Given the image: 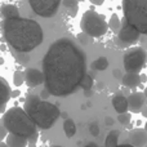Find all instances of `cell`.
<instances>
[{"instance_id":"1","label":"cell","mask_w":147,"mask_h":147,"mask_svg":"<svg viewBox=\"0 0 147 147\" xmlns=\"http://www.w3.org/2000/svg\"><path fill=\"white\" fill-rule=\"evenodd\" d=\"M85 71V53L70 38L56 40L43 58L44 85L54 97L72 94L79 88Z\"/></svg>"},{"instance_id":"2","label":"cell","mask_w":147,"mask_h":147,"mask_svg":"<svg viewBox=\"0 0 147 147\" xmlns=\"http://www.w3.org/2000/svg\"><path fill=\"white\" fill-rule=\"evenodd\" d=\"M1 28L4 39L17 53H28L43 43V28L35 20L31 18L18 16L14 18L3 20Z\"/></svg>"},{"instance_id":"3","label":"cell","mask_w":147,"mask_h":147,"mask_svg":"<svg viewBox=\"0 0 147 147\" xmlns=\"http://www.w3.org/2000/svg\"><path fill=\"white\" fill-rule=\"evenodd\" d=\"M25 112L38 127V129H51L61 117V110L49 101H43L39 94L30 92L25 98Z\"/></svg>"},{"instance_id":"4","label":"cell","mask_w":147,"mask_h":147,"mask_svg":"<svg viewBox=\"0 0 147 147\" xmlns=\"http://www.w3.org/2000/svg\"><path fill=\"white\" fill-rule=\"evenodd\" d=\"M1 123L8 133L23 137L27 140L28 143L36 145L39 138V129L23 109L16 106L5 111L1 117Z\"/></svg>"},{"instance_id":"5","label":"cell","mask_w":147,"mask_h":147,"mask_svg":"<svg viewBox=\"0 0 147 147\" xmlns=\"http://www.w3.org/2000/svg\"><path fill=\"white\" fill-rule=\"evenodd\" d=\"M124 21L140 34H147V0H123Z\"/></svg>"},{"instance_id":"6","label":"cell","mask_w":147,"mask_h":147,"mask_svg":"<svg viewBox=\"0 0 147 147\" xmlns=\"http://www.w3.org/2000/svg\"><path fill=\"white\" fill-rule=\"evenodd\" d=\"M80 27L81 31L90 38H101L109 30V25L103 16L98 14L92 9L86 10L83 14L80 21Z\"/></svg>"},{"instance_id":"7","label":"cell","mask_w":147,"mask_h":147,"mask_svg":"<svg viewBox=\"0 0 147 147\" xmlns=\"http://www.w3.org/2000/svg\"><path fill=\"white\" fill-rule=\"evenodd\" d=\"M147 53L143 48H130L124 54V69L127 72L140 74L146 65Z\"/></svg>"},{"instance_id":"8","label":"cell","mask_w":147,"mask_h":147,"mask_svg":"<svg viewBox=\"0 0 147 147\" xmlns=\"http://www.w3.org/2000/svg\"><path fill=\"white\" fill-rule=\"evenodd\" d=\"M61 1L62 0H28V4L35 14L43 18H49L58 12Z\"/></svg>"},{"instance_id":"9","label":"cell","mask_w":147,"mask_h":147,"mask_svg":"<svg viewBox=\"0 0 147 147\" xmlns=\"http://www.w3.org/2000/svg\"><path fill=\"white\" fill-rule=\"evenodd\" d=\"M141 34L138 32L136 28H133L130 25H128L125 21L121 22V27H120L119 32L116 36V45L120 48H129L130 45L136 44L140 40Z\"/></svg>"},{"instance_id":"10","label":"cell","mask_w":147,"mask_h":147,"mask_svg":"<svg viewBox=\"0 0 147 147\" xmlns=\"http://www.w3.org/2000/svg\"><path fill=\"white\" fill-rule=\"evenodd\" d=\"M121 145L147 147V132L145 129H132L121 138Z\"/></svg>"},{"instance_id":"11","label":"cell","mask_w":147,"mask_h":147,"mask_svg":"<svg viewBox=\"0 0 147 147\" xmlns=\"http://www.w3.org/2000/svg\"><path fill=\"white\" fill-rule=\"evenodd\" d=\"M128 101V110L133 114H140L147 106V98L142 92H133L127 98Z\"/></svg>"},{"instance_id":"12","label":"cell","mask_w":147,"mask_h":147,"mask_svg":"<svg viewBox=\"0 0 147 147\" xmlns=\"http://www.w3.org/2000/svg\"><path fill=\"white\" fill-rule=\"evenodd\" d=\"M23 76H25V83L28 88H36L44 84L43 72L38 69H27L23 72Z\"/></svg>"},{"instance_id":"13","label":"cell","mask_w":147,"mask_h":147,"mask_svg":"<svg viewBox=\"0 0 147 147\" xmlns=\"http://www.w3.org/2000/svg\"><path fill=\"white\" fill-rule=\"evenodd\" d=\"M10 93H12V89H10L8 81L0 76V114L5 112L7 103L10 99Z\"/></svg>"},{"instance_id":"14","label":"cell","mask_w":147,"mask_h":147,"mask_svg":"<svg viewBox=\"0 0 147 147\" xmlns=\"http://www.w3.org/2000/svg\"><path fill=\"white\" fill-rule=\"evenodd\" d=\"M112 106L117 114H124L128 111V101L121 93H116L112 98Z\"/></svg>"},{"instance_id":"15","label":"cell","mask_w":147,"mask_h":147,"mask_svg":"<svg viewBox=\"0 0 147 147\" xmlns=\"http://www.w3.org/2000/svg\"><path fill=\"white\" fill-rule=\"evenodd\" d=\"M121 83L124 86H127V88H137L141 83L140 80V74H134V72H127L124 76L121 78Z\"/></svg>"},{"instance_id":"16","label":"cell","mask_w":147,"mask_h":147,"mask_svg":"<svg viewBox=\"0 0 147 147\" xmlns=\"http://www.w3.org/2000/svg\"><path fill=\"white\" fill-rule=\"evenodd\" d=\"M27 140L20 136L8 133V136L5 137V145L8 147H27Z\"/></svg>"},{"instance_id":"17","label":"cell","mask_w":147,"mask_h":147,"mask_svg":"<svg viewBox=\"0 0 147 147\" xmlns=\"http://www.w3.org/2000/svg\"><path fill=\"white\" fill-rule=\"evenodd\" d=\"M0 14H1L3 20H8V18H14L20 16V10L16 5L13 4H5L0 9Z\"/></svg>"},{"instance_id":"18","label":"cell","mask_w":147,"mask_h":147,"mask_svg":"<svg viewBox=\"0 0 147 147\" xmlns=\"http://www.w3.org/2000/svg\"><path fill=\"white\" fill-rule=\"evenodd\" d=\"M121 136V132L117 129L111 130L107 134L106 141H105V147H117L119 146V138Z\"/></svg>"},{"instance_id":"19","label":"cell","mask_w":147,"mask_h":147,"mask_svg":"<svg viewBox=\"0 0 147 147\" xmlns=\"http://www.w3.org/2000/svg\"><path fill=\"white\" fill-rule=\"evenodd\" d=\"M63 132L66 134L67 138H72L76 134V125L74 123L72 119H69L67 117L66 120L63 121Z\"/></svg>"},{"instance_id":"20","label":"cell","mask_w":147,"mask_h":147,"mask_svg":"<svg viewBox=\"0 0 147 147\" xmlns=\"http://www.w3.org/2000/svg\"><path fill=\"white\" fill-rule=\"evenodd\" d=\"M109 59L106 58V57H99L98 59H96V61L92 63V69L93 70H98V71H103V70H106L107 67H109Z\"/></svg>"},{"instance_id":"21","label":"cell","mask_w":147,"mask_h":147,"mask_svg":"<svg viewBox=\"0 0 147 147\" xmlns=\"http://www.w3.org/2000/svg\"><path fill=\"white\" fill-rule=\"evenodd\" d=\"M109 28H111L114 32H119V30H120V27H121V21H120V18H119V16L117 14H112L111 16V18H110V21H109Z\"/></svg>"},{"instance_id":"22","label":"cell","mask_w":147,"mask_h":147,"mask_svg":"<svg viewBox=\"0 0 147 147\" xmlns=\"http://www.w3.org/2000/svg\"><path fill=\"white\" fill-rule=\"evenodd\" d=\"M80 88L84 89V92L85 90H90L92 88H93V78H92L90 75H88V74H85V75L83 76V79H81L80 81Z\"/></svg>"},{"instance_id":"23","label":"cell","mask_w":147,"mask_h":147,"mask_svg":"<svg viewBox=\"0 0 147 147\" xmlns=\"http://www.w3.org/2000/svg\"><path fill=\"white\" fill-rule=\"evenodd\" d=\"M25 83V76H23L22 71H16L13 74V84L16 86H21L22 84Z\"/></svg>"},{"instance_id":"24","label":"cell","mask_w":147,"mask_h":147,"mask_svg":"<svg viewBox=\"0 0 147 147\" xmlns=\"http://www.w3.org/2000/svg\"><path fill=\"white\" fill-rule=\"evenodd\" d=\"M117 120H119V123H120L121 125L127 127V125H129V124H130V120H132V115H130L129 112L119 114V116H117Z\"/></svg>"},{"instance_id":"25","label":"cell","mask_w":147,"mask_h":147,"mask_svg":"<svg viewBox=\"0 0 147 147\" xmlns=\"http://www.w3.org/2000/svg\"><path fill=\"white\" fill-rule=\"evenodd\" d=\"M63 5L67 9L75 10L76 8H78V1H76V0H63Z\"/></svg>"},{"instance_id":"26","label":"cell","mask_w":147,"mask_h":147,"mask_svg":"<svg viewBox=\"0 0 147 147\" xmlns=\"http://www.w3.org/2000/svg\"><path fill=\"white\" fill-rule=\"evenodd\" d=\"M7 136H8V130L5 129V127L1 123V119H0V142H3V140H5Z\"/></svg>"},{"instance_id":"27","label":"cell","mask_w":147,"mask_h":147,"mask_svg":"<svg viewBox=\"0 0 147 147\" xmlns=\"http://www.w3.org/2000/svg\"><path fill=\"white\" fill-rule=\"evenodd\" d=\"M89 132L92 133L93 136H98L99 134V128L97 124H92L90 127H89Z\"/></svg>"},{"instance_id":"28","label":"cell","mask_w":147,"mask_h":147,"mask_svg":"<svg viewBox=\"0 0 147 147\" xmlns=\"http://www.w3.org/2000/svg\"><path fill=\"white\" fill-rule=\"evenodd\" d=\"M39 97H40V98L43 99V101H48V98H49V97H51V94H49V92L45 88H44L43 90H41V93L39 94Z\"/></svg>"},{"instance_id":"29","label":"cell","mask_w":147,"mask_h":147,"mask_svg":"<svg viewBox=\"0 0 147 147\" xmlns=\"http://www.w3.org/2000/svg\"><path fill=\"white\" fill-rule=\"evenodd\" d=\"M78 39L81 41V44H88L89 43V39H88V35H85L84 32H81L80 35L78 36Z\"/></svg>"},{"instance_id":"30","label":"cell","mask_w":147,"mask_h":147,"mask_svg":"<svg viewBox=\"0 0 147 147\" xmlns=\"http://www.w3.org/2000/svg\"><path fill=\"white\" fill-rule=\"evenodd\" d=\"M112 74H114V78H115V79H121V78H123L121 71H120L119 69H115V70H114V72H112Z\"/></svg>"},{"instance_id":"31","label":"cell","mask_w":147,"mask_h":147,"mask_svg":"<svg viewBox=\"0 0 147 147\" xmlns=\"http://www.w3.org/2000/svg\"><path fill=\"white\" fill-rule=\"evenodd\" d=\"M21 92L20 90H12V93H10V98H17V97H20Z\"/></svg>"},{"instance_id":"32","label":"cell","mask_w":147,"mask_h":147,"mask_svg":"<svg viewBox=\"0 0 147 147\" xmlns=\"http://www.w3.org/2000/svg\"><path fill=\"white\" fill-rule=\"evenodd\" d=\"M89 1H90L92 4H94V5H102L105 0H89Z\"/></svg>"},{"instance_id":"33","label":"cell","mask_w":147,"mask_h":147,"mask_svg":"<svg viewBox=\"0 0 147 147\" xmlns=\"http://www.w3.org/2000/svg\"><path fill=\"white\" fill-rule=\"evenodd\" d=\"M140 80H141V83H146V81H147V76L145 75V74H140Z\"/></svg>"},{"instance_id":"34","label":"cell","mask_w":147,"mask_h":147,"mask_svg":"<svg viewBox=\"0 0 147 147\" xmlns=\"http://www.w3.org/2000/svg\"><path fill=\"white\" fill-rule=\"evenodd\" d=\"M141 114H142V116H145V117H147V106L145 107V109L141 111Z\"/></svg>"},{"instance_id":"35","label":"cell","mask_w":147,"mask_h":147,"mask_svg":"<svg viewBox=\"0 0 147 147\" xmlns=\"http://www.w3.org/2000/svg\"><path fill=\"white\" fill-rule=\"evenodd\" d=\"M84 94H85V97H90L92 96V89L90 90H85L84 92Z\"/></svg>"},{"instance_id":"36","label":"cell","mask_w":147,"mask_h":147,"mask_svg":"<svg viewBox=\"0 0 147 147\" xmlns=\"http://www.w3.org/2000/svg\"><path fill=\"white\" fill-rule=\"evenodd\" d=\"M67 115H69V114H67V112H61V116H62V117H63V119H65V120H66V119H67V117H69V116H67Z\"/></svg>"},{"instance_id":"37","label":"cell","mask_w":147,"mask_h":147,"mask_svg":"<svg viewBox=\"0 0 147 147\" xmlns=\"http://www.w3.org/2000/svg\"><path fill=\"white\" fill-rule=\"evenodd\" d=\"M85 147H98V146H97L96 143H88V145H86Z\"/></svg>"},{"instance_id":"38","label":"cell","mask_w":147,"mask_h":147,"mask_svg":"<svg viewBox=\"0 0 147 147\" xmlns=\"http://www.w3.org/2000/svg\"><path fill=\"white\" fill-rule=\"evenodd\" d=\"M5 49H7V47H5L4 44H1V45H0V51H1V52H4Z\"/></svg>"},{"instance_id":"39","label":"cell","mask_w":147,"mask_h":147,"mask_svg":"<svg viewBox=\"0 0 147 147\" xmlns=\"http://www.w3.org/2000/svg\"><path fill=\"white\" fill-rule=\"evenodd\" d=\"M117 147H134V146H130V145H119Z\"/></svg>"},{"instance_id":"40","label":"cell","mask_w":147,"mask_h":147,"mask_svg":"<svg viewBox=\"0 0 147 147\" xmlns=\"http://www.w3.org/2000/svg\"><path fill=\"white\" fill-rule=\"evenodd\" d=\"M0 147H8V146L5 145V142H0Z\"/></svg>"},{"instance_id":"41","label":"cell","mask_w":147,"mask_h":147,"mask_svg":"<svg viewBox=\"0 0 147 147\" xmlns=\"http://www.w3.org/2000/svg\"><path fill=\"white\" fill-rule=\"evenodd\" d=\"M143 94H145V97H146V98H147V86H146V88H145V90H143Z\"/></svg>"},{"instance_id":"42","label":"cell","mask_w":147,"mask_h":147,"mask_svg":"<svg viewBox=\"0 0 147 147\" xmlns=\"http://www.w3.org/2000/svg\"><path fill=\"white\" fill-rule=\"evenodd\" d=\"M3 63H4V59H3V58H0V65H3Z\"/></svg>"},{"instance_id":"43","label":"cell","mask_w":147,"mask_h":147,"mask_svg":"<svg viewBox=\"0 0 147 147\" xmlns=\"http://www.w3.org/2000/svg\"><path fill=\"white\" fill-rule=\"evenodd\" d=\"M145 130H146V132H147V123H146V124H145Z\"/></svg>"},{"instance_id":"44","label":"cell","mask_w":147,"mask_h":147,"mask_svg":"<svg viewBox=\"0 0 147 147\" xmlns=\"http://www.w3.org/2000/svg\"><path fill=\"white\" fill-rule=\"evenodd\" d=\"M51 147H61V146H51Z\"/></svg>"},{"instance_id":"45","label":"cell","mask_w":147,"mask_h":147,"mask_svg":"<svg viewBox=\"0 0 147 147\" xmlns=\"http://www.w3.org/2000/svg\"><path fill=\"white\" fill-rule=\"evenodd\" d=\"M146 35H147V34H146Z\"/></svg>"}]
</instances>
